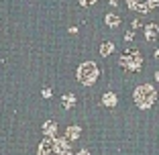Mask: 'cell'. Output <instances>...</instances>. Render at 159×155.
I'll use <instances>...</instances> for the list:
<instances>
[{"label": "cell", "instance_id": "cell-1", "mask_svg": "<svg viewBox=\"0 0 159 155\" xmlns=\"http://www.w3.org/2000/svg\"><path fill=\"white\" fill-rule=\"evenodd\" d=\"M37 155H71V145L67 143V139H49L45 137L43 143L39 145Z\"/></svg>", "mask_w": 159, "mask_h": 155}, {"label": "cell", "instance_id": "cell-2", "mask_svg": "<svg viewBox=\"0 0 159 155\" xmlns=\"http://www.w3.org/2000/svg\"><path fill=\"white\" fill-rule=\"evenodd\" d=\"M135 104L139 108H151L153 106V102L157 100V92H155V88L153 86H149V84H143V86H139V88L135 90Z\"/></svg>", "mask_w": 159, "mask_h": 155}, {"label": "cell", "instance_id": "cell-3", "mask_svg": "<svg viewBox=\"0 0 159 155\" xmlns=\"http://www.w3.org/2000/svg\"><path fill=\"white\" fill-rule=\"evenodd\" d=\"M118 63H120V67L126 70V71H139L141 67H143V57H141V53L137 51V49H126L120 55Z\"/></svg>", "mask_w": 159, "mask_h": 155}, {"label": "cell", "instance_id": "cell-4", "mask_svg": "<svg viewBox=\"0 0 159 155\" xmlns=\"http://www.w3.org/2000/svg\"><path fill=\"white\" fill-rule=\"evenodd\" d=\"M78 80L84 86H92L94 82L98 80V67H96L94 61H84L78 67Z\"/></svg>", "mask_w": 159, "mask_h": 155}, {"label": "cell", "instance_id": "cell-5", "mask_svg": "<svg viewBox=\"0 0 159 155\" xmlns=\"http://www.w3.org/2000/svg\"><path fill=\"white\" fill-rule=\"evenodd\" d=\"M126 6L135 12H149L155 6H159V0H126Z\"/></svg>", "mask_w": 159, "mask_h": 155}, {"label": "cell", "instance_id": "cell-6", "mask_svg": "<svg viewBox=\"0 0 159 155\" xmlns=\"http://www.w3.org/2000/svg\"><path fill=\"white\" fill-rule=\"evenodd\" d=\"M145 37H147V41H157L159 39V25H155V23L147 25L145 27Z\"/></svg>", "mask_w": 159, "mask_h": 155}, {"label": "cell", "instance_id": "cell-7", "mask_svg": "<svg viewBox=\"0 0 159 155\" xmlns=\"http://www.w3.org/2000/svg\"><path fill=\"white\" fill-rule=\"evenodd\" d=\"M43 133H45V137H49V139H53L57 133V125L55 121H47L45 125H43Z\"/></svg>", "mask_w": 159, "mask_h": 155}, {"label": "cell", "instance_id": "cell-8", "mask_svg": "<svg viewBox=\"0 0 159 155\" xmlns=\"http://www.w3.org/2000/svg\"><path fill=\"white\" fill-rule=\"evenodd\" d=\"M80 133H82V131H80V127H78V125H71V127H67L66 137L70 139V141H74V139H78V137H80Z\"/></svg>", "mask_w": 159, "mask_h": 155}, {"label": "cell", "instance_id": "cell-9", "mask_svg": "<svg viewBox=\"0 0 159 155\" xmlns=\"http://www.w3.org/2000/svg\"><path fill=\"white\" fill-rule=\"evenodd\" d=\"M102 104L104 106H110V108L116 106V96H114L112 92H106V94L102 96Z\"/></svg>", "mask_w": 159, "mask_h": 155}, {"label": "cell", "instance_id": "cell-10", "mask_svg": "<svg viewBox=\"0 0 159 155\" xmlns=\"http://www.w3.org/2000/svg\"><path fill=\"white\" fill-rule=\"evenodd\" d=\"M104 21H106V25H108V27H118V25H120V19H118V16H116L114 12L106 14V19H104Z\"/></svg>", "mask_w": 159, "mask_h": 155}, {"label": "cell", "instance_id": "cell-11", "mask_svg": "<svg viewBox=\"0 0 159 155\" xmlns=\"http://www.w3.org/2000/svg\"><path fill=\"white\" fill-rule=\"evenodd\" d=\"M114 51V45L112 43H102V45H100V55H110V53Z\"/></svg>", "mask_w": 159, "mask_h": 155}, {"label": "cell", "instance_id": "cell-12", "mask_svg": "<svg viewBox=\"0 0 159 155\" xmlns=\"http://www.w3.org/2000/svg\"><path fill=\"white\" fill-rule=\"evenodd\" d=\"M61 104H63L66 108H71V106L75 104V96H74V94H66L63 98H61Z\"/></svg>", "mask_w": 159, "mask_h": 155}, {"label": "cell", "instance_id": "cell-13", "mask_svg": "<svg viewBox=\"0 0 159 155\" xmlns=\"http://www.w3.org/2000/svg\"><path fill=\"white\" fill-rule=\"evenodd\" d=\"M80 4L82 6H92V4H96V0H80Z\"/></svg>", "mask_w": 159, "mask_h": 155}, {"label": "cell", "instance_id": "cell-14", "mask_svg": "<svg viewBox=\"0 0 159 155\" xmlns=\"http://www.w3.org/2000/svg\"><path fill=\"white\" fill-rule=\"evenodd\" d=\"M133 37H135V33H133V31L125 33V41H133Z\"/></svg>", "mask_w": 159, "mask_h": 155}, {"label": "cell", "instance_id": "cell-15", "mask_svg": "<svg viewBox=\"0 0 159 155\" xmlns=\"http://www.w3.org/2000/svg\"><path fill=\"white\" fill-rule=\"evenodd\" d=\"M43 98H51V90H49V88L43 90Z\"/></svg>", "mask_w": 159, "mask_h": 155}, {"label": "cell", "instance_id": "cell-16", "mask_svg": "<svg viewBox=\"0 0 159 155\" xmlns=\"http://www.w3.org/2000/svg\"><path fill=\"white\" fill-rule=\"evenodd\" d=\"M141 27V21H133V29H139Z\"/></svg>", "mask_w": 159, "mask_h": 155}, {"label": "cell", "instance_id": "cell-17", "mask_svg": "<svg viewBox=\"0 0 159 155\" xmlns=\"http://www.w3.org/2000/svg\"><path fill=\"white\" fill-rule=\"evenodd\" d=\"M78 155H90V153H88V151H86V149H82V151H80Z\"/></svg>", "mask_w": 159, "mask_h": 155}, {"label": "cell", "instance_id": "cell-18", "mask_svg": "<svg viewBox=\"0 0 159 155\" xmlns=\"http://www.w3.org/2000/svg\"><path fill=\"white\" fill-rule=\"evenodd\" d=\"M155 80H157V82H159V71H155Z\"/></svg>", "mask_w": 159, "mask_h": 155}]
</instances>
